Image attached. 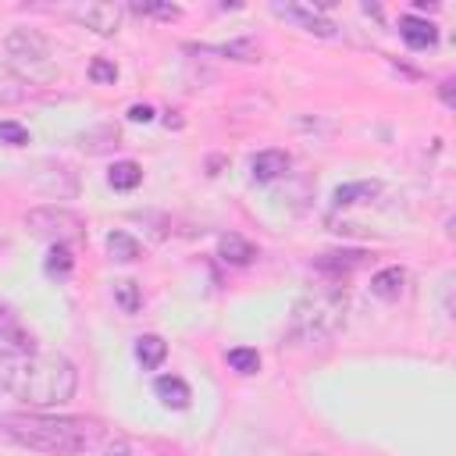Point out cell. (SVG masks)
<instances>
[{"label": "cell", "instance_id": "obj_26", "mask_svg": "<svg viewBox=\"0 0 456 456\" xmlns=\"http://www.w3.org/2000/svg\"><path fill=\"white\" fill-rule=\"evenodd\" d=\"M0 143H4V146H26L29 132L19 122H0Z\"/></svg>", "mask_w": 456, "mask_h": 456}, {"label": "cell", "instance_id": "obj_4", "mask_svg": "<svg viewBox=\"0 0 456 456\" xmlns=\"http://www.w3.org/2000/svg\"><path fill=\"white\" fill-rule=\"evenodd\" d=\"M4 65L15 72V79H22L29 86H47L58 79L54 47L36 29H15L4 40Z\"/></svg>", "mask_w": 456, "mask_h": 456}, {"label": "cell", "instance_id": "obj_18", "mask_svg": "<svg viewBox=\"0 0 456 456\" xmlns=\"http://www.w3.org/2000/svg\"><path fill=\"white\" fill-rule=\"evenodd\" d=\"M107 254L118 264H132V261H139V243L129 232H111L107 236Z\"/></svg>", "mask_w": 456, "mask_h": 456}, {"label": "cell", "instance_id": "obj_20", "mask_svg": "<svg viewBox=\"0 0 456 456\" xmlns=\"http://www.w3.org/2000/svg\"><path fill=\"white\" fill-rule=\"evenodd\" d=\"M224 360H228V367L240 371V374H257V371H261V353H257V350H247V346L228 350Z\"/></svg>", "mask_w": 456, "mask_h": 456}, {"label": "cell", "instance_id": "obj_12", "mask_svg": "<svg viewBox=\"0 0 456 456\" xmlns=\"http://www.w3.org/2000/svg\"><path fill=\"white\" fill-rule=\"evenodd\" d=\"M289 171V153L286 150H261L254 161H250V175L254 182H275L279 175Z\"/></svg>", "mask_w": 456, "mask_h": 456}, {"label": "cell", "instance_id": "obj_27", "mask_svg": "<svg viewBox=\"0 0 456 456\" xmlns=\"http://www.w3.org/2000/svg\"><path fill=\"white\" fill-rule=\"evenodd\" d=\"M129 122H143V125L153 122V107L150 104H132L129 107Z\"/></svg>", "mask_w": 456, "mask_h": 456}, {"label": "cell", "instance_id": "obj_10", "mask_svg": "<svg viewBox=\"0 0 456 456\" xmlns=\"http://www.w3.org/2000/svg\"><path fill=\"white\" fill-rule=\"evenodd\" d=\"M217 257H221L224 264H232V268H247V264L257 261V247H254L250 240L236 236V232H228V236L217 240Z\"/></svg>", "mask_w": 456, "mask_h": 456}, {"label": "cell", "instance_id": "obj_21", "mask_svg": "<svg viewBox=\"0 0 456 456\" xmlns=\"http://www.w3.org/2000/svg\"><path fill=\"white\" fill-rule=\"evenodd\" d=\"M214 54H224V58L243 61V65H254V61H261V47H257L254 40H236V43H224V47H217Z\"/></svg>", "mask_w": 456, "mask_h": 456}, {"label": "cell", "instance_id": "obj_3", "mask_svg": "<svg viewBox=\"0 0 456 456\" xmlns=\"http://www.w3.org/2000/svg\"><path fill=\"white\" fill-rule=\"evenodd\" d=\"M346 307H350V293L342 282H321V286L307 289L289 314L286 342L289 346H311V342L332 339L346 321Z\"/></svg>", "mask_w": 456, "mask_h": 456}, {"label": "cell", "instance_id": "obj_28", "mask_svg": "<svg viewBox=\"0 0 456 456\" xmlns=\"http://www.w3.org/2000/svg\"><path fill=\"white\" fill-rule=\"evenodd\" d=\"M100 452H104V456H129V442H125V438H107Z\"/></svg>", "mask_w": 456, "mask_h": 456}, {"label": "cell", "instance_id": "obj_22", "mask_svg": "<svg viewBox=\"0 0 456 456\" xmlns=\"http://www.w3.org/2000/svg\"><path fill=\"white\" fill-rule=\"evenodd\" d=\"M114 300H118V307H122L125 314H136V311L143 307V293H139V286H136L132 279L114 282Z\"/></svg>", "mask_w": 456, "mask_h": 456}, {"label": "cell", "instance_id": "obj_25", "mask_svg": "<svg viewBox=\"0 0 456 456\" xmlns=\"http://www.w3.org/2000/svg\"><path fill=\"white\" fill-rule=\"evenodd\" d=\"M90 79H93L97 86H114V79H118V65H114V61H107V58H97V61L90 65Z\"/></svg>", "mask_w": 456, "mask_h": 456}, {"label": "cell", "instance_id": "obj_19", "mask_svg": "<svg viewBox=\"0 0 456 456\" xmlns=\"http://www.w3.org/2000/svg\"><path fill=\"white\" fill-rule=\"evenodd\" d=\"M72 268H75L72 250H68V247H51V254H47V261H43V271H47L51 279H68Z\"/></svg>", "mask_w": 456, "mask_h": 456}, {"label": "cell", "instance_id": "obj_5", "mask_svg": "<svg viewBox=\"0 0 456 456\" xmlns=\"http://www.w3.org/2000/svg\"><path fill=\"white\" fill-rule=\"evenodd\" d=\"M26 228L33 236L47 240L51 247H72L79 240H86V221L68 210V207H58V203H47V207H33L26 214Z\"/></svg>", "mask_w": 456, "mask_h": 456}, {"label": "cell", "instance_id": "obj_30", "mask_svg": "<svg viewBox=\"0 0 456 456\" xmlns=\"http://www.w3.org/2000/svg\"><path fill=\"white\" fill-rule=\"evenodd\" d=\"M303 456H325V452H303Z\"/></svg>", "mask_w": 456, "mask_h": 456}, {"label": "cell", "instance_id": "obj_15", "mask_svg": "<svg viewBox=\"0 0 456 456\" xmlns=\"http://www.w3.org/2000/svg\"><path fill=\"white\" fill-rule=\"evenodd\" d=\"M168 357V342L161 335H139L136 339V360L143 364V371H157Z\"/></svg>", "mask_w": 456, "mask_h": 456}, {"label": "cell", "instance_id": "obj_14", "mask_svg": "<svg viewBox=\"0 0 456 456\" xmlns=\"http://www.w3.org/2000/svg\"><path fill=\"white\" fill-rule=\"evenodd\" d=\"M153 392H157V399H161L164 406H171V410H185L189 399H193L189 385H185L178 374H161V378L153 381Z\"/></svg>", "mask_w": 456, "mask_h": 456}, {"label": "cell", "instance_id": "obj_29", "mask_svg": "<svg viewBox=\"0 0 456 456\" xmlns=\"http://www.w3.org/2000/svg\"><path fill=\"white\" fill-rule=\"evenodd\" d=\"M452 86H456L452 79H442V86H438V97H442V104H445V107H452V104H456V97H452Z\"/></svg>", "mask_w": 456, "mask_h": 456}, {"label": "cell", "instance_id": "obj_9", "mask_svg": "<svg viewBox=\"0 0 456 456\" xmlns=\"http://www.w3.org/2000/svg\"><path fill=\"white\" fill-rule=\"evenodd\" d=\"M399 36H403V43L410 51H431V47H438V29L431 22H424V19H413V15L399 19Z\"/></svg>", "mask_w": 456, "mask_h": 456}, {"label": "cell", "instance_id": "obj_24", "mask_svg": "<svg viewBox=\"0 0 456 456\" xmlns=\"http://www.w3.org/2000/svg\"><path fill=\"white\" fill-rule=\"evenodd\" d=\"M132 12L143 19H164V22H175L182 15V8H175V4H132Z\"/></svg>", "mask_w": 456, "mask_h": 456}, {"label": "cell", "instance_id": "obj_11", "mask_svg": "<svg viewBox=\"0 0 456 456\" xmlns=\"http://www.w3.org/2000/svg\"><path fill=\"white\" fill-rule=\"evenodd\" d=\"M0 339L12 342V350H36V339L8 303H0Z\"/></svg>", "mask_w": 456, "mask_h": 456}, {"label": "cell", "instance_id": "obj_8", "mask_svg": "<svg viewBox=\"0 0 456 456\" xmlns=\"http://www.w3.org/2000/svg\"><path fill=\"white\" fill-rule=\"evenodd\" d=\"M364 264V254L360 250H335V254H321L314 261L318 275H325V282H346L350 271H357Z\"/></svg>", "mask_w": 456, "mask_h": 456}, {"label": "cell", "instance_id": "obj_2", "mask_svg": "<svg viewBox=\"0 0 456 456\" xmlns=\"http://www.w3.org/2000/svg\"><path fill=\"white\" fill-rule=\"evenodd\" d=\"M0 431L12 442L36 449V452H51V456H79V452H93L104 449V442L111 438L104 431L100 421L93 417H58V413H0Z\"/></svg>", "mask_w": 456, "mask_h": 456}, {"label": "cell", "instance_id": "obj_13", "mask_svg": "<svg viewBox=\"0 0 456 456\" xmlns=\"http://www.w3.org/2000/svg\"><path fill=\"white\" fill-rule=\"evenodd\" d=\"M371 293L385 303H396L403 293H406V271L403 268H381L374 279H371Z\"/></svg>", "mask_w": 456, "mask_h": 456}, {"label": "cell", "instance_id": "obj_16", "mask_svg": "<svg viewBox=\"0 0 456 456\" xmlns=\"http://www.w3.org/2000/svg\"><path fill=\"white\" fill-rule=\"evenodd\" d=\"M381 193V182H346L335 189V207H353V203H367Z\"/></svg>", "mask_w": 456, "mask_h": 456}, {"label": "cell", "instance_id": "obj_23", "mask_svg": "<svg viewBox=\"0 0 456 456\" xmlns=\"http://www.w3.org/2000/svg\"><path fill=\"white\" fill-rule=\"evenodd\" d=\"M29 97V86L22 79H8L0 75V104H22Z\"/></svg>", "mask_w": 456, "mask_h": 456}, {"label": "cell", "instance_id": "obj_17", "mask_svg": "<svg viewBox=\"0 0 456 456\" xmlns=\"http://www.w3.org/2000/svg\"><path fill=\"white\" fill-rule=\"evenodd\" d=\"M107 182H111L114 189L129 193V189H136V185L143 182V168H139L136 161H114L111 171H107Z\"/></svg>", "mask_w": 456, "mask_h": 456}, {"label": "cell", "instance_id": "obj_6", "mask_svg": "<svg viewBox=\"0 0 456 456\" xmlns=\"http://www.w3.org/2000/svg\"><path fill=\"white\" fill-rule=\"evenodd\" d=\"M75 22H83L86 29H93L97 36H114L125 22V8L122 4H104V0H93V4H79L75 12Z\"/></svg>", "mask_w": 456, "mask_h": 456}, {"label": "cell", "instance_id": "obj_1", "mask_svg": "<svg viewBox=\"0 0 456 456\" xmlns=\"http://www.w3.org/2000/svg\"><path fill=\"white\" fill-rule=\"evenodd\" d=\"M0 389L15 399L51 410L72 403L79 371L68 357L47 350H0Z\"/></svg>", "mask_w": 456, "mask_h": 456}, {"label": "cell", "instance_id": "obj_7", "mask_svg": "<svg viewBox=\"0 0 456 456\" xmlns=\"http://www.w3.org/2000/svg\"><path fill=\"white\" fill-rule=\"evenodd\" d=\"M275 15H279V19L296 22L303 33L321 36V40H332V36L339 33V29H335V22H328L314 4H275Z\"/></svg>", "mask_w": 456, "mask_h": 456}]
</instances>
